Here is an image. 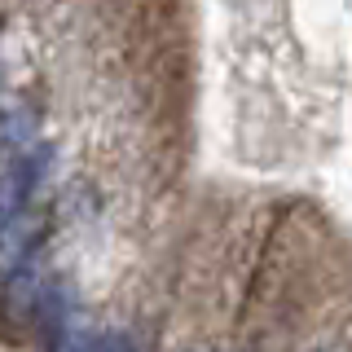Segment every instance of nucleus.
<instances>
[{"label":"nucleus","mask_w":352,"mask_h":352,"mask_svg":"<svg viewBox=\"0 0 352 352\" xmlns=\"http://www.w3.org/2000/svg\"><path fill=\"white\" fill-rule=\"evenodd\" d=\"M44 229H49V216H44L40 207H22L14 220L0 225V282H5L9 273H18L27 260L40 256Z\"/></svg>","instance_id":"1"},{"label":"nucleus","mask_w":352,"mask_h":352,"mask_svg":"<svg viewBox=\"0 0 352 352\" xmlns=\"http://www.w3.org/2000/svg\"><path fill=\"white\" fill-rule=\"evenodd\" d=\"M40 172H44V154H22V159H14L5 172H0V225L14 220L22 207H27Z\"/></svg>","instance_id":"2"},{"label":"nucleus","mask_w":352,"mask_h":352,"mask_svg":"<svg viewBox=\"0 0 352 352\" xmlns=\"http://www.w3.org/2000/svg\"><path fill=\"white\" fill-rule=\"evenodd\" d=\"M97 348V330L80 322V317H66L58 326V339H53V352H93Z\"/></svg>","instance_id":"3"},{"label":"nucleus","mask_w":352,"mask_h":352,"mask_svg":"<svg viewBox=\"0 0 352 352\" xmlns=\"http://www.w3.org/2000/svg\"><path fill=\"white\" fill-rule=\"evenodd\" d=\"M93 352H137L128 330H106V335H97V348Z\"/></svg>","instance_id":"4"}]
</instances>
